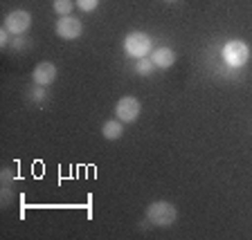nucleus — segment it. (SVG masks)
<instances>
[{
    "label": "nucleus",
    "instance_id": "obj_9",
    "mask_svg": "<svg viewBox=\"0 0 252 240\" xmlns=\"http://www.w3.org/2000/svg\"><path fill=\"white\" fill-rule=\"evenodd\" d=\"M101 135H104V139H108V141L122 139V135H124V121H120V119L104 121V124H101Z\"/></svg>",
    "mask_w": 252,
    "mask_h": 240
},
{
    "label": "nucleus",
    "instance_id": "obj_7",
    "mask_svg": "<svg viewBox=\"0 0 252 240\" xmlns=\"http://www.w3.org/2000/svg\"><path fill=\"white\" fill-rule=\"evenodd\" d=\"M57 65H54L52 61H41L36 63V68H34V72H32V79H34V83L36 85H52L54 81H57Z\"/></svg>",
    "mask_w": 252,
    "mask_h": 240
},
{
    "label": "nucleus",
    "instance_id": "obj_1",
    "mask_svg": "<svg viewBox=\"0 0 252 240\" xmlns=\"http://www.w3.org/2000/svg\"><path fill=\"white\" fill-rule=\"evenodd\" d=\"M176 218H178V209H176L171 202L158 200V202L147 207V220L156 227H169L176 222Z\"/></svg>",
    "mask_w": 252,
    "mask_h": 240
},
{
    "label": "nucleus",
    "instance_id": "obj_8",
    "mask_svg": "<svg viewBox=\"0 0 252 240\" xmlns=\"http://www.w3.org/2000/svg\"><path fill=\"white\" fill-rule=\"evenodd\" d=\"M149 56H151V61L156 63V68H162V70L171 68L173 63H176V52H173L171 47H158V50H153Z\"/></svg>",
    "mask_w": 252,
    "mask_h": 240
},
{
    "label": "nucleus",
    "instance_id": "obj_11",
    "mask_svg": "<svg viewBox=\"0 0 252 240\" xmlns=\"http://www.w3.org/2000/svg\"><path fill=\"white\" fill-rule=\"evenodd\" d=\"M54 11H57L59 16H70L72 14V7H74V2L72 0H54Z\"/></svg>",
    "mask_w": 252,
    "mask_h": 240
},
{
    "label": "nucleus",
    "instance_id": "obj_14",
    "mask_svg": "<svg viewBox=\"0 0 252 240\" xmlns=\"http://www.w3.org/2000/svg\"><path fill=\"white\" fill-rule=\"evenodd\" d=\"M0 45H2V47L9 45V31H7V29H0Z\"/></svg>",
    "mask_w": 252,
    "mask_h": 240
},
{
    "label": "nucleus",
    "instance_id": "obj_10",
    "mask_svg": "<svg viewBox=\"0 0 252 240\" xmlns=\"http://www.w3.org/2000/svg\"><path fill=\"white\" fill-rule=\"evenodd\" d=\"M156 68V63L151 61V56H142V58H135V72L142 74V77H149Z\"/></svg>",
    "mask_w": 252,
    "mask_h": 240
},
{
    "label": "nucleus",
    "instance_id": "obj_15",
    "mask_svg": "<svg viewBox=\"0 0 252 240\" xmlns=\"http://www.w3.org/2000/svg\"><path fill=\"white\" fill-rule=\"evenodd\" d=\"M2 180H5V187H11V182H14V175H11V171H2Z\"/></svg>",
    "mask_w": 252,
    "mask_h": 240
},
{
    "label": "nucleus",
    "instance_id": "obj_16",
    "mask_svg": "<svg viewBox=\"0 0 252 240\" xmlns=\"http://www.w3.org/2000/svg\"><path fill=\"white\" fill-rule=\"evenodd\" d=\"M43 85H38V88H34V94H32V97H34V99H38V101H41L43 99V97H45V92H43Z\"/></svg>",
    "mask_w": 252,
    "mask_h": 240
},
{
    "label": "nucleus",
    "instance_id": "obj_2",
    "mask_svg": "<svg viewBox=\"0 0 252 240\" xmlns=\"http://www.w3.org/2000/svg\"><path fill=\"white\" fill-rule=\"evenodd\" d=\"M124 52L131 58H142L151 54V36L144 31H131L124 38Z\"/></svg>",
    "mask_w": 252,
    "mask_h": 240
},
{
    "label": "nucleus",
    "instance_id": "obj_5",
    "mask_svg": "<svg viewBox=\"0 0 252 240\" xmlns=\"http://www.w3.org/2000/svg\"><path fill=\"white\" fill-rule=\"evenodd\" d=\"M142 112V104L140 99H135V97H122L120 101H117L115 106V115L120 121H124V124H133V121H137V117H140Z\"/></svg>",
    "mask_w": 252,
    "mask_h": 240
},
{
    "label": "nucleus",
    "instance_id": "obj_12",
    "mask_svg": "<svg viewBox=\"0 0 252 240\" xmlns=\"http://www.w3.org/2000/svg\"><path fill=\"white\" fill-rule=\"evenodd\" d=\"M74 5L81 11H94L99 7V0H74Z\"/></svg>",
    "mask_w": 252,
    "mask_h": 240
},
{
    "label": "nucleus",
    "instance_id": "obj_17",
    "mask_svg": "<svg viewBox=\"0 0 252 240\" xmlns=\"http://www.w3.org/2000/svg\"><path fill=\"white\" fill-rule=\"evenodd\" d=\"M169 2H173V0H169Z\"/></svg>",
    "mask_w": 252,
    "mask_h": 240
},
{
    "label": "nucleus",
    "instance_id": "obj_13",
    "mask_svg": "<svg viewBox=\"0 0 252 240\" xmlns=\"http://www.w3.org/2000/svg\"><path fill=\"white\" fill-rule=\"evenodd\" d=\"M11 198H14V191H11V187H2V207H9Z\"/></svg>",
    "mask_w": 252,
    "mask_h": 240
},
{
    "label": "nucleus",
    "instance_id": "obj_6",
    "mask_svg": "<svg viewBox=\"0 0 252 240\" xmlns=\"http://www.w3.org/2000/svg\"><path fill=\"white\" fill-rule=\"evenodd\" d=\"M84 31V25L74 16H61L57 21V36H61L63 41H77Z\"/></svg>",
    "mask_w": 252,
    "mask_h": 240
},
{
    "label": "nucleus",
    "instance_id": "obj_4",
    "mask_svg": "<svg viewBox=\"0 0 252 240\" xmlns=\"http://www.w3.org/2000/svg\"><path fill=\"white\" fill-rule=\"evenodd\" d=\"M32 27V14L25 9H14L5 16V29L14 36H23Z\"/></svg>",
    "mask_w": 252,
    "mask_h": 240
},
{
    "label": "nucleus",
    "instance_id": "obj_3",
    "mask_svg": "<svg viewBox=\"0 0 252 240\" xmlns=\"http://www.w3.org/2000/svg\"><path fill=\"white\" fill-rule=\"evenodd\" d=\"M223 58L232 68H241V65H246L250 61V47H248L246 41H239V38L227 41L225 47H223Z\"/></svg>",
    "mask_w": 252,
    "mask_h": 240
}]
</instances>
